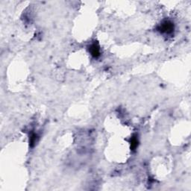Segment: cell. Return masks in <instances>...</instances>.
<instances>
[{
  "instance_id": "cell-1",
  "label": "cell",
  "mask_w": 191,
  "mask_h": 191,
  "mask_svg": "<svg viewBox=\"0 0 191 191\" xmlns=\"http://www.w3.org/2000/svg\"><path fill=\"white\" fill-rule=\"evenodd\" d=\"M158 30L161 33L164 34H171L173 33L174 31V25L172 22L168 21H164L158 26Z\"/></svg>"
},
{
  "instance_id": "cell-2",
  "label": "cell",
  "mask_w": 191,
  "mask_h": 191,
  "mask_svg": "<svg viewBox=\"0 0 191 191\" xmlns=\"http://www.w3.org/2000/svg\"><path fill=\"white\" fill-rule=\"evenodd\" d=\"M89 52L93 58H98L100 56V47L97 43H93L89 47Z\"/></svg>"
},
{
  "instance_id": "cell-3",
  "label": "cell",
  "mask_w": 191,
  "mask_h": 191,
  "mask_svg": "<svg viewBox=\"0 0 191 191\" xmlns=\"http://www.w3.org/2000/svg\"><path fill=\"white\" fill-rule=\"evenodd\" d=\"M130 143H131V149H132V150H134L138 146V140L137 136H133L130 140Z\"/></svg>"
},
{
  "instance_id": "cell-4",
  "label": "cell",
  "mask_w": 191,
  "mask_h": 191,
  "mask_svg": "<svg viewBox=\"0 0 191 191\" xmlns=\"http://www.w3.org/2000/svg\"><path fill=\"white\" fill-rule=\"evenodd\" d=\"M37 135L35 133H32L31 134L30 137H29V144L32 147L35 146V144L37 142Z\"/></svg>"
}]
</instances>
